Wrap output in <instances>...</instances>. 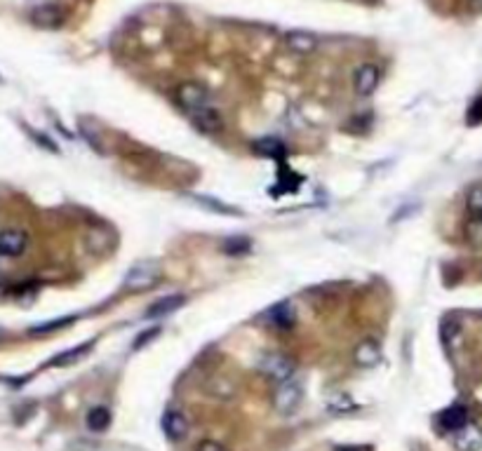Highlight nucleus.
I'll list each match as a JSON object with an SVG mask.
<instances>
[{"label":"nucleus","mask_w":482,"mask_h":451,"mask_svg":"<svg viewBox=\"0 0 482 451\" xmlns=\"http://www.w3.org/2000/svg\"><path fill=\"white\" fill-rule=\"evenodd\" d=\"M160 280V266L156 261H139L125 275V289L130 292H146Z\"/></svg>","instance_id":"obj_1"},{"label":"nucleus","mask_w":482,"mask_h":451,"mask_svg":"<svg viewBox=\"0 0 482 451\" xmlns=\"http://www.w3.org/2000/svg\"><path fill=\"white\" fill-rule=\"evenodd\" d=\"M259 369L269 379L285 383V381H292L294 372H297V365H294L292 358H287L283 353H271V355H264V360L259 362Z\"/></svg>","instance_id":"obj_2"},{"label":"nucleus","mask_w":482,"mask_h":451,"mask_svg":"<svg viewBox=\"0 0 482 451\" xmlns=\"http://www.w3.org/2000/svg\"><path fill=\"white\" fill-rule=\"evenodd\" d=\"M301 397H304V390H301L299 383L285 381V383H280L276 395H273V407H276L280 414H292L294 409L301 405Z\"/></svg>","instance_id":"obj_3"},{"label":"nucleus","mask_w":482,"mask_h":451,"mask_svg":"<svg viewBox=\"0 0 482 451\" xmlns=\"http://www.w3.org/2000/svg\"><path fill=\"white\" fill-rule=\"evenodd\" d=\"M177 94H179V102H182V106L184 109H189L191 113L210 106V92L198 83H184L177 90Z\"/></svg>","instance_id":"obj_4"},{"label":"nucleus","mask_w":482,"mask_h":451,"mask_svg":"<svg viewBox=\"0 0 482 451\" xmlns=\"http://www.w3.org/2000/svg\"><path fill=\"white\" fill-rule=\"evenodd\" d=\"M264 320L276 329H290V327H294L297 315H294V308H292L290 301H280V304H276L273 308L266 311Z\"/></svg>","instance_id":"obj_5"},{"label":"nucleus","mask_w":482,"mask_h":451,"mask_svg":"<svg viewBox=\"0 0 482 451\" xmlns=\"http://www.w3.org/2000/svg\"><path fill=\"white\" fill-rule=\"evenodd\" d=\"M191 118H193V125H196L200 132L214 134V132L224 130L222 113H219L217 109H212V106H207V109H200L196 113H191Z\"/></svg>","instance_id":"obj_6"},{"label":"nucleus","mask_w":482,"mask_h":451,"mask_svg":"<svg viewBox=\"0 0 482 451\" xmlns=\"http://www.w3.org/2000/svg\"><path fill=\"white\" fill-rule=\"evenodd\" d=\"M353 360H356L358 367H365V369L377 367L381 362V346L372 339L360 341L356 346V353H353Z\"/></svg>","instance_id":"obj_7"},{"label":"nucleus","mask_w":482,"mask_h":451,"mask_svg":"<svg viewBox=\"0 0 482 451\" xmlns=\"http://www.w3.org/2000/svg\"><path fill=\"white\" fill-rule=\"evenodd\" d=\"M285 45H287V50L294 52V55H311V52H316L318 40H316V36H313V33L290 31L285 36Z\"/></svg>","instance_id":"obj_8"},{"label":"nucleus","mask_w":482,"mask_h":451,"mask_svg":"<svg viewBox=\"0 0 482 451\" xmlns=\"http://www.w3.org/2000/svg\"><path fill=\"white\" fill-rule=\"evenodd\" d=\"M26 245H29V238H26L24 231L0 233V254L3 257H19V254H24Z\"/></svg>","instance_id":"obj_9"},{"label":"nucleus","mask_w":482,"mask_h":451,"mask_svg":"<svg viewBox=\"0 0 482 451\" xmlns=\"http://www.w3.org/2000/svg\"><path fill=\"white\" fill-rule=\"evenodd\" d=\"M163 430L170 440L179 442L189 435V421H186V416L182 412H174V409H170V412H165V416H163Z\"/></svg>","instance_id":"obj_10"},{"label":"nucleus","mask_w":482,"mask_h":451,"mask_svg":"<svg viewBox=\"0 0 482 451\" xmlns=\"http://www.w3.org/2000/svg\"><path fill=\"white\" fill-rule=\"evenodd\" d=\"M379 69L374 64H365V66H360L358 73H356V92L360 94V97H370V94L377 90V85H379Z\"/></svg>","instance_id":"obj_11"},{"label":"nucleus","mask_w":482,"mask_h":451,"mask_svg":"<svg viewBox=\"0 0 482 451\" xmlns=\"http://www.w3.org/2000/svg\"><path fill=\"white\" fill-rule=\"evenodd\" d=\"M454 449L457 451H480L482 449V430L475 426H464L454 435Z\"/></svg>","instance_id":"obj_12"},{"label":"nucleus","mask_w":482,"mask_h":451,"mask_svg":"<svg viewBox=\"0 0 482 451\" xmlns=\"http://www.w3.org/2000/svg\"><path fill=\"white\" fill-rule=\"evenodd\" d=\"M184 304H186V296H182V294L165 296V299H160L153 306H149V311H146V318H151V320L167 318V315H172L174 311H179V308H182Z\"/></svg>","instance_id":"obj_13"},{"label":"nucleus","mask_w":482,"mask_h":451,"mask_svg":"<svg viewBox=\"0 0 482 451\" xmlns=\"http://www.w3.org/2000/svg\"><path fill=\"white\" fill-rule=\"evenodd\" d=\"M440 426L445 430H450V433H457L464 426H468V412L466 407H450L445 409L443 414H440Z\"/></svg>","instance_id":"obj_14"},{"label":"nucleus","mask_w":482,"mask_h":451,"mask_svg":"<svg viewBox=\"0 0 482 451\" xmlns=\"http://www.w3.org/2000/svg\"><path fill=\"white\" fill-rule=\"evenodd\" d=\"M111 426V412L106 407H95L87 412V428L92 433H104Z\"/></svg>","instance_id":"obj_15"},{"label":"nucleus","mask_w":482,"mask_h":451,"mask_svg":"<svg viewBox=\"0 0 482 451\" xmlns=\"http://www.w3.org/2000/svg\"><path fill=\"white\" fill-rule=\"evenodd\" d=\"M92 350V343H83V346H78V348H73V350H69V353H62L59 355V358H55L50 362L52 367H64V365H71V362H76V360H80L83 358V355H87Z\"/></svg>","instance_id":"obj_16"},{"label":"nucleus","mask_w":482,"mask_h":451,"mask_svg":"<svg viewBox=\"0 0 482 451\" xmlns=\"http://www.w3.org/2000/svg\"><path fill=\"white\" fill-rule=\"evenodd\" d=\"M464 235L473 247H482V217H473L468 221L464 228Z\"/></svg>","instance_id":"obj_17"},{"label":"nucleus","mask_w":482,"mask_h":451,"mask_svg":"<svg viewBox=\"0 0 482 451\" xmlns=\"http://www.w3.org/2000/svg\"><path fill=\"white\" fill-rule=\"evenodd\" d=\"M59 19H62V12L57 8H43V10L33 12V22L40 26H57Z\"/></svg>","instance_id":"obj_18"},{"label":"nucleus","mask_w":482,"mask_h":451,"mask_svg":"<svg viewBox=\"0 0 482 451\" xmlns=\"http://www.w3.org/2000/svg\"><path fill=\"white\" fill-rule=\"evenodd\" d=\"M466 205L475 217H482V186L471 188V193H468V198H466Z\"/></svg>","instance_id":"obj_19"},{"label":"nucleus","mask_w":482,"mask_h":451,"mask_svg":"<svg viewBox=\"0 0 482 451\" xmlns=\"http://www.w3.org/2000/svg\"><path fill=\"white\" fill-rule=\"evenodd\" d=\"M250 238H229L224 242V252L226 254H243L250 249Z\"/></svg>","instance_id":"obj_20"},{"label":"nucleus","mask_w":482,"mask_h":451,"mask_svg":"<svg viewBox=\"0 0 482 451\" xmlns=\"http://www.w3.org/2000/svg\"><path fill=\"white\" fill-rule=\"evenodd\" d=\"M459 334H461V327H459L457 320H447L443 325V341L445 343H452Z\"/></svg>","instance_id":"obj_21"},{"label":"nucleus","mask_w":482,"mask_h":451,"mask_svg":"<svg viewBox=\"0 0 482 451\" xmlns=\"http://www.w3.org/2000/svg\"><path fill=\"white\" fill-rule=\"evenodd\" d=\"M73 318H62L59 322H50V325H43V327H36V329H31L33 334H45V332H55V329H59V327H66L69 325Z\"/></svg>","instance_id":"obj_22"},{"label":"nucleus","mask_w":482,"mask_h":451,"mask_svg":"<svg viewBox=\"0 0 482 451\" xmlns=\"http://www.w3.org/2000/svg\"><path fill=\"white\" fill-rule=\"evenodd\" d=\"M330 407L337 409V412H346V409H353V402L348 400L346 395H337V397H334V400L330 402Z\"/></svg>","instance_id":"obj_23"},{"label":"nucleus","mask_w":482,"mask_h":451,"mask_svg":"<svg viewBox=\"0 0 482 451\" xmlns=\"http://www.w3.org/2000/svg\"><path fill=\"white\" fill-rule=\"evenodd\" d=\"M158 334H160V329H158V327H153V329H149V332L139 334V339L135 341V346H132V348L139 350L142 346H146V343H149V341H153V336H158Z\"/></svg>","instance_id":"obj_24"},{"label":"nucleus","mask_w":482,"mask_h":451,"mask_svg":"<svg viewBox=\"0 0 482 451\" xmlns=\"http://www.w3.org/2000/svg\"><path fill=\"white\" fill-rule=\"evenodd\" d=\"M471 123H480L482 120V99H478V102L473 104V109H471Z\"/></svg>","instance_id":"obj_25"},{"label":"nucleus","mask_w":482,"mask_h":451,"mask_svg":"<svg viewBox=\"0 0 482 451\" xmlns=\"http://www.w3.org/2000/svg\"><path fill=\"white\" fill-rule=\"evenodd\" d=\"M198 451H226L224 447H222V444H219V442H212V440H205L203 444H200V447H198Z\"/></svg>","instance_id":"obj_26"},{"label":"nucleus","mask_w":482,"mask_h":451,"mask_svg":"<svg viewBox=\"0 0 482 451\" xmlns=\"http://www.w3.org/2000/svg\"><path fill=\"white\" fill-rule=\"evenodd\" d=\"M334 451H363V449H358V447H337Z\"/></svg>","instance_id":"obj_27"},{"label":"nucleus","mask_w":482,"mask_h":451,"mask_svg":"<svg viewBox=\"0 0 482 451\" xmlns=\"http://www.w3.org/2000/svg\"><path fill=\"white\" fill-rule=\"evenodd\" d=\"M471 8H473V10H482V0H473Z\"/></svg>","instance_id":"obj_28"}]
</instances>
